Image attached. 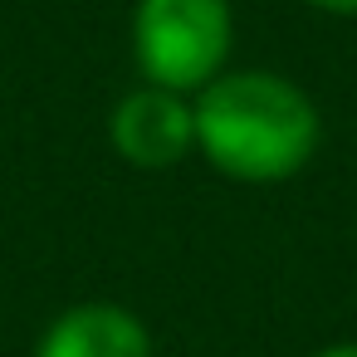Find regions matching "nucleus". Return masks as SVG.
Listing matches in <instances>:
<instances>
[{
    "label": "nucleus",
    "mask_w": 357,
    "mask_h": 357,
    "mask_svg": "<svg viewBox=\"0 0 357 357\" xmlns=\"http://www.w3.org/2000/svg\"><path fill=\"white\" fill-rule=\"evenodd\" d=\"M318 137L323 123L313 98L264 69H230L196 98V147L230 181H289L308 167Z\"/></svg>",
    "instance_id": "f257e3e1"
},
{
    "label": "nucleus",
    "mask_w": 357,
    "mask_h": 357,
    "mask_svg": "<svg viewBox=\"0 0 357 357\" xmlns=\"http://www.w3.org/2000/svg\"><path fill=\"white\" fill-rule=\"evenodd\" d=\"M230 45V0H137L132 10V54L152 89L201 93L225 74Z\"/></svg>",
    "instance_id": "f03ea898"
},
{
    "label": "nucleus",
    "mask_w": 357,
    "mask_h": 357,
    "mask_svg": "<svg viewBox=\"0 0 357 357\" xmlns=\"http://www.w3.org/2000/svg\"><path fill=\"white\" fill-rule=\"evenodd\" d=\"M108 142L123 162L142 167V172H162L176 167L191 147H196V108L186 103V93L172 89H132L113 118H108Z\"/></svg>",
    "instance_id": "7ed1b4c3"
},
{
    "label": "nucleus",
    "mask_w": 357,
    "mask_h": 357,
    "mask_svg": "<svg viewBox=\"0 0 357 357\" xmlns=\"http://www.w3.org/2000/svg\"><path fill=\"white\" fill-rule=\"evenodd\" d=\"M35 357H152V333L118 303H74L45 328Z\"/></svg>",
    "instance_id": "20e7f679"
},
{
    "label": "nucleus",
    "mask_w": 357,
    "mask_h": 357,
    "mask_svg": "<svg viewBox=\"0 0 357 357\" xmlns=\"http://www.w3.org/2000/svg\"><path fill=\"white\" fill-rule=\"evenodd\" d=\"M313 10H328V15H357V0H303Z\"/></svg>",
    "instance_id": "39448f33"
},
{
    "label": "nucleus",
    "mask_w": 357,
    "mask_h": 357,
    "mask_svg": "<svg viewBox=\"0 0 357 357\" xmlns=\"http://www.w3.org/2000/svg\"><path fill=\"white\" fill-rule=\"evenodd\" d=\"M313 357H357V342H333V347H323Z\"/></svg>",
    "instance_id": "423d86ee"
}]
</instances>
